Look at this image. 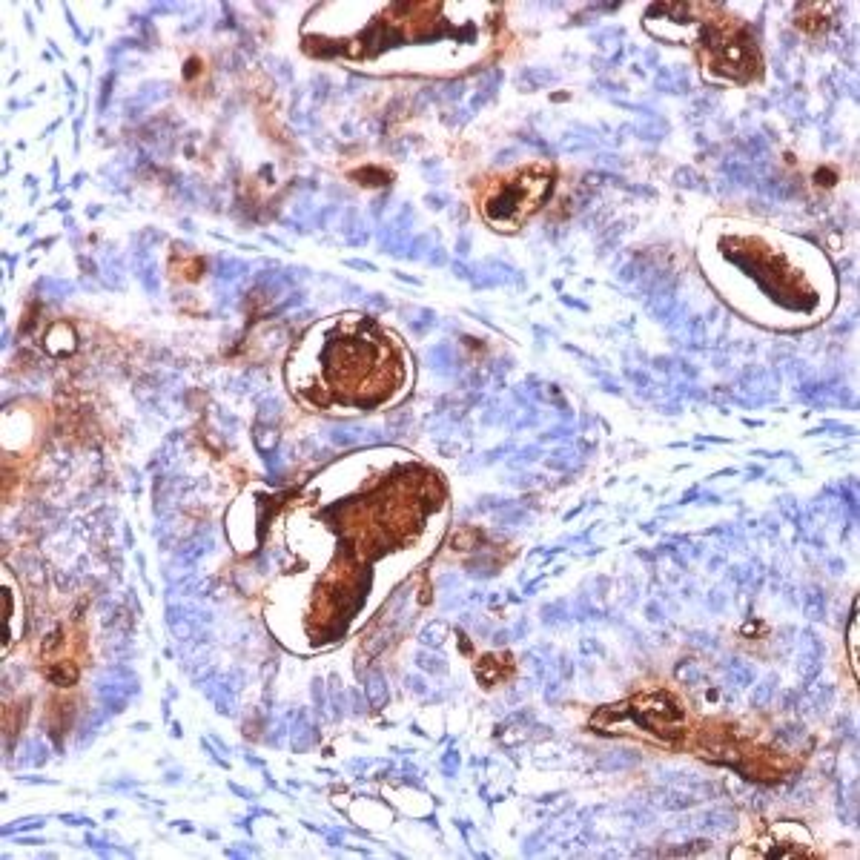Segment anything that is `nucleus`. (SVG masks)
Listing matches in <instances>:
<instances>
[{
	"instance_id": "obj_1",
	"label": "nucleus",
	"mask_w": 860,
	"mask_h": 860,
	"mask_svg": "<svg viewBox=\"0 0 860 860\" xmlns=\"http://www.w3.org/2000/svg\"><path fill=\"white\" fill-rule=\"evenodd\" d=\"M551 187V170L548 167H528L511 178L499 181L482 201V213L496 230L511 233L519 224H525L537 213L542 198Z\"/></svg>"
},
{
	"instance_id": "obj_2",
	"label": "nucleus",
	"mask_w": 860,
	"mask_h": 860,
	"mask_svg": "<svg viewBox=\"0 0 860 860\" xmlns=\"http://www.w3.org/2000/svg\"><path fill=\"white\" fill-rule=\"evenodd\" d=\"M382 353H385V347L373 344L365 336H347L342 342L330 344L327 356H324V367H327V376L336 387V393H342L344 399L362 402L367 396L362 382H370L376 376V365H379Z\"/></svg>"
},
{
	"instance_id": "obj_3",
	"label": "nucleus",
	"mask_w": 860,
	"mask_h": 860,
	"mask_svg": "<svg viewBox=\"0 0 860 860\" xmlns=\"http://www.w3.org/2000/svg\"><path fill=\"white\" fill-rule=\"evenodd\" d=\"M631 714H634V720H640L643 729L654 731L660 737H677L683 731V714L666 694H648V697L634 700Z\"/></svg>"
},
{
	"instance_id": "obj_4",
	"label": "nucleus",
	"mask_w": 860,
	"mask_h": 860,
	"mask_svg": "<svg viewBox=\"0 0 860 860\" xmlns=\"http://www.w3.org/2000/svg\"><path fill=\"white\" fill-rule=\"evenodd\" d=\"M476 674H479V680L485 686H496V683H502V680H508L514 674V660L508 654H488V657L479 660Z\"/></svg>"
},
{
	"instance_id": "obj_5",
	"label": "nucleus",
	"mask_w": 860,
	"mask_h": 860,
	"mask_svg": "<svg viewBox=\"0 0 860 860\" xmlns=\"http://www.w3.org/2000/svg\"><path fill=\"white\" fill-rule=\"evenodd\" d=\"M46 674H49V680H52L55 686H69V683H75V677H78V671H75L72 663H66V666H52Z\"/></svg>"
},
{
	"instance_id": "obj_6",
	"label": "nucleus",
	"mask_w": 860,
	"mask_h": 860,
	"mask_svg": "<svg viewBox=\"0 0 860 860\" xmlns=\"http://www.w3.org/2000/svg\"><path fill=\"white\" fill-rule=\"evenodd\" d=\"M855 645H858V620H852V660H855V668H858V654H855Z\"/></svg>"
}]
</instances>
